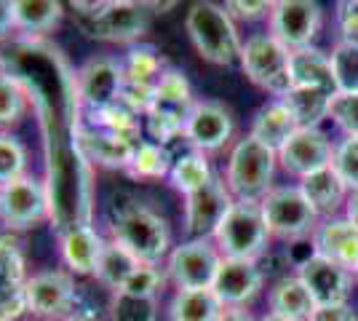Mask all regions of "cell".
<instances>
[{
    "mask_svg": "<svg viewBox=\"0 0 358 321\" xmlns=\"http://www.w3.org/2000/svg\"><path fill=\"white\" fill-rule=\"evenodd\" d=\"M185 30H187V38L198 51V57L209 64L227 67L236 62V57H241L238 30L224 6L193 3L185 16Z\"/></svg>",
    "mask_w": 358,
    "mask_h": 321,
    "instance_id": "1",
    "label": "cell"
},
{
    "mask_svg": "<svg viewBox=\"0 0 358 321\" xmlns=\"http://www.w3.org/2000/svg\"><path fill=\"white\" fill-rule=\"evenodd\" d=\"M110 230H113V238L120 246H126L139 262L158 265L171 252V228L166 217L142 204L120 206Z\"/></svg>",
    "mask_w": 358,
    "mask_h": 321,
    "instance_id": "2",
    "label": "cell"
},
{
    "mask_svg": "<svg viewBox=\"0 0 358 321\" xmlns=\"http://www.w3.org/2000/svg\"><path fill=\"white\" fill-rule=\"evenodd\" d=\"M214 244L222 257L257 262L270 241V230L259 201H233V206L214 230Z\"/></svg>",
    "mask_w": 358,
    "mask_h": 321,
    "instance_id": "3",
    "label": "cell"
},
{
    "mask_svg": "<svg viewBox=\"0 0 358 321\" xmlns=\"http://www.w3.org/2000/svg\"><path fill=\"white\" fill-rule=\"evenodd\" d=\"M278 153L265 148L254 137H243L233 148L224 185L236 201H262L273 190V171Z\"/></svg>",
    "mask_w": 358,
    "mask_h": 321,
    "instance_id": "4",
    "label": "cell"
},
{
    "mask_svg": "<svg viewBox=\"0 0 358 321\" xmlns=\"http://www.w3.org/2000/svg\"><path fill=\"white\" fill-rule=\"evenodd\" d=\"M86 14V32L105 43L136 46V41L150 30V3L131 0H110V3H91Z\"/></svg>",
    "mask_w": 358,
    "mask_h": 321,
    "instance_id": "5",
    "label": "cell"
},
{
    "mask_svg": "<svg viewBox=\"0 0 358 321\" xmlns=\"http://www.w3.org/2000/svg\"><path fill=\"white\" fill-rule=\"evenodd\" d=\"M51 217V193L41 177L24 174L14 183L0 185V225L8 230L38 228Z\"/></svg>",
    "mask_w": 358,
    "mask_h": 321,
    "instance_id": "6",
    "label": "cell"
},
{
    "mask_svg": "<svg viewBox=\"0 0 358 321\" xmlns=\"http://www.w3.org/2000/svg\"><path fill=\"white\" fill-rule=\"evenodd\" d=\"M241 67L254 86L284 97L292 89L289 80V51L273 35H252L241 46Z\"/></svg>",
    "mask_w": 358,
    "mask_h": 321,
    "instance_id": "7",
    "label": "cell"
},
{
    "mask_svg": "<svg viewBox=\"0 0 358 321\" xmlns=\"http://www.w3.org/2000/svg\"><path fill=\"white\" fill-rule=\"evenodd\" d=\"M220 262L222 255L211 238H190L169 252L164 273L177 290H211Z\"/></svg>",
    "mask_w": 358,
    "mask_h": 321,
    "instance_id": "8",
    "label": "cell"
},
{
    "mask_svg": "<svg viewBox=\"0 0 358 321\" xmlns=\"http://www.w3.org/2000/svg\"><path fill=\"white\" fill-rule=\"evenodd\" d=\"M78 303V287L67 271H38L27 278L24 306L38 321H67Z\"/></svg>",
    "mask_w": 358,
    "mask_h": 321,
    "instance_id": "9",
    "label": "cell"
},
{
    "mask_svg": "<svg viewBox=\"0 0 358 321\" xmlns=\"http://www.w3.org/2000/svg\"><path fill=\"white\" fill-rule=\"evenodd\" d=\"M259 204H262L270 236L294 241L308 233H315L318 214L313 212V206L308 204L299 187H273Z\"/></svg>",
    "mask_w": 358,
    "mask_h": 321,
    "instance_id": "10",
    "label": "cell"
},
{
    "mask_svg": "<svg viewBox=\"0 0 358 321\" xmlns=\"http://www.w3.org/2000/svg\"><path fill=\"white\" fill-rule=\"evenodd\" d=\"M123 86H126L123 62L113 57H94L75 73V97L80 105L89 107V113L118 105Z\"/></svg>",
    "mask_w": 358,
    "mask_h": 321,
    "instance_id": "11",
    "label": "cell"
},
{
    "mask_svg": "<svg viewBox=\"0 0 358 321\" xmlns=\"http://www.w3.org/2000/svg\"><path fill=\"white\" fill-rule=\"evenodd\" d=\"M321 27V6L310 0H281L270 8V35L286 48H308Z\"/></svg>",
    "mask_w": 358,
    "mask_h": 321,
    "instance_id": "12",
    "label": "cell"
},
{
    "mask_svg": "<svg viewBox=\"0 0 358 321\" xmlns=\"http://www.w3.org/2000/svg\"><path fill=\"white\" fill-rule=\"evenodd\" d=\"M233 196L224 180L214 177L206 187L185 196V230L190 238H211L222 217L233 206Z\"/></svg>",
    "mask_w": 358,
    "mask_h": 321,
    "instance_id": "13",
    "label": "cell"
},
{
    "mask_svg": "<svg viewBox=\"0 0 358 321\" xmlns=\"http://www.w3.org/2000/svg\"><path fill=\"white\" fill-rule=\"evenodd\" d=\"M182 137L198 153L220 150L227 139L233 137V115L230 110L214 99H198L185 121Z\"/></svg>",
    "mask_w": 358,
    "mask_h": 321,
    "instance_id": "14",
    "label": "cell"
},
{
    "mask_svg": "<svg viewBox=\"0 0 358 321\" xmlns=\"http://www.w3.org/2000/svg\"><path fill=\"white\" fill-rule=\"evenodd\" d=\"M299 281L305 284V290L310 292L315 308L345 306L348 294L353 290V273L343 265L315 255V252L299 265Z\"/></svg>",
    "mask_w": 358,
    "mask_h": 321,
    "instance_id": "15",
    "label": "cell"
},
{
    "mask_svg": "<svg viewBox=\"0 0 358 321\" xmlns=\"http://www.w3.org/2000/svg\"><path fill=\"white\" fill-rule=\"evenodd\" d=\"M27 262L14 238L0 236V321H16L27 313Z\"/></svg>",
    "mask_w": 358,
    "mask_h": 321,
    "instance_id": "16",
    "label": "cell"
},
{
    "mask_svg": "<svg viewBox=\"0 0 358 321\" xmlns=\"http://www.w3.org/2000/svg\"><path fill=\"white\" fill-rule=\"evenodd\" d=\"M334 148L321 129H297L292 139L278 150V161L289 174H297L299 180L313 174L318 169L331 166Z\"/></svg>",
    "mask_w": 358,
    "mask_h": 321,
    "instance_id": "17",
    "label": "cell"
},
{
    "mask_svg": "<svg viewBox=\"0 0 358 321\" xmlns=\"http://www.w3.org/2000/svg\"><path fill=\"white\" fill-rule=\"evenodd\" d=\"M259 290H262V271L257 268V262L222 257L211 292L224 308H243L259 294Z\"/></svg>",
    "mask_w": 358,
    "mask_h": 321,
    "instance_id": "18",
    "label": "cell"
},
{
    "mask_svg": "<svg viewBox=\"0 0 358 321\" xmlns=\"http://www.w3.org/2000/svg\"><path fill=\"white\" fill-rule=\"evenodd\" d=\"M75 150L83 161H91L105 169H129L134 158L136 145L129 139H120L110 131L94 129V126H78L75 129Z\"/></svg>",
    "mask_w": 358,
    "mask_h": 321,
    "instance_id": "19",
    "label": "cell"
},
{
    "mask_svg": "<svg viewBox=\"0 0 358 321\" xmlns=\"http://www.w3.org/2000/svg\"><path fill=\"white\" fill-rule=\"evenodd\" d=\"M102 246H105V238L96 233L91 222H80V225H73L59 233L62 262H64L67 273L73 276H94Z\"/></svg>",
    "mask_w": 358,
    "mask_h": 321,
    "instance_id": "20",
    "label": "cell"
},
{
    "mask_svg": "<svg viewBox=\"0 0 358 321\" xmlns=\"http://www.w3.org/2000/svg\"><path fill=\"white\" fill-rule=\"evenodd\" d=\"M193 89L190 80L185 78V73H179L174 67H166L155 89H152V105H150L148 115H161L166 121H174L182 126L185 131V121L193 110Z\"/></svg>",
    "mask_w": 358,
    "mask_h": 321,
    "instance_id": "21",
    "label": "cell"
},
{
    "mask_svg": "<svg viewBox=\"0 0 358 321\" xmlns=\"http://www.w3.org/2000/svg\"><path fill=\"white\" fill-rule=\"evenodd\" d=\"M315 255L327 257L356 273L358 268V230L348 220H329L313 233Z\"/></svg>",
    "mask_w": 358,
    "mask_h": 321,
    "instance_id": "22",
    "label": "cell"
},
{
    "mask_svg": "<svg viewBox=\"0 0 358 321\" xmlns=\"http://www.w3.org/2000/svg\"><path fill=\"white\" fill-rule=\"evenodd\" d=\"M289 80L294 89H313V92H321L327 97L337 94L331 59L310 46L289 51Z\"/></svg>",
    "mask_w": 358,
    "mask_h": 321,
    "instance_id": "23",
    "label": "cell"
},
{
    "mask_svg": "<svg viewBox=\"0 0 358 321\" xmlns=\"http://www.w3.org/2000/svg\"><path fill=\"white\" fill-rule=\"evenodd\" d=\"M297 129H299L297 121L292 118V113L286 110V105L281 99H275V102H268L265 107L257 110L249 137H254L257 142H262L265 148L278 153Z\"/></svg>",
    "mask_w": 358,
    "mask_h": 321,
    "instance_id": "24",
    "label": "cell"
},
{
    "mask_svg": "<svg viewBox=\"0 0 358 321\" xmlns=\"http://www.w3.org/2000/svg\"><path fill=\"white\" fill-rule=\"evenodd\" d=\"M64 19L59 0H14V30L27 38L54 32Z\"/></svg>",
    "mask_w": 358,
    "mask_h": 321,
    "instance_id": "25",
    "label": "cell"
},
{
    "mask_svg": "<svg viewBox=\"0 0 358 321\" xmlns=\"http://www.w3.org/2000/svg\"><path fill=\"white\" fill-rule=\"evenodd\" d=\"M299 190L308 199V204L313 206L315 214H334L340 209V204L345 201V190L348 187L337 177V171L327 166L313 171V174H308V177H302Z\"/></svg>",
    "mask_w": 358,
    "mask_h": 321,
    "instance_id": "26",
    "label": "cell"
},
{
    "mask_svg": "<svg viewBox=\"0 0 358 321\" xmlns=\"http://www.w3.org/2000/svg\"><path fill=\"white\" fill-rule=\"evenodd\" d=\"M270 313L281 316V319L292 321H305L310 319V313L315 311V303L310 297V292L305 290V284L297 278H281L268 294Z\"/></svg>",
    "mask_w": 358,
    "mask_h": 321,
    "instance_id": "27",
    "label": "cell"
},
{
    "mask_svg": "<svg viewBox=\"0 0 358 321\" xmlns=\"http://www.w3.org/2000/svg\"><path fill=\"white\" fill-rule=\"evenodd\" d=\"M139 265L142 262L136 260L126 246H120L115 238H107L105 246H102V255H99V262H96L94 278L110 292H118Z\"/></svg>",
    "mask_w": 358,
    "mask_h": 321,
    "instance_id": "28",
    "label": "cell"
},
{
    "mask_svg": "<svg viewBox=\"0 0 358 321\" xmlns=\"http://www.w3.org/2000/svg\"><path fill=\"white\" fill-rule=\"evenodd\" d=\"M222 311L211 290H177L169 303V321H217Z\"/></svg>",
    "mask_w": 358,
    "mask_h": 321,
    "instance_id": "29",
    "label": "cell"
},
{
    "mask_svg": "<svg viewBox=\"0 0 358 321\" xmlns=\"http://www.w3.org/2000/svg\"><path fill=\"white\" fill-rule=\"evenodd\" d=\"M278 99L292 113L299 129H318V121L329 115V102H331V97L327 94L313 92V89H294V86Z\"/></svg>",
    "mask_w": 358,
    "mask_h": 321,
    "instance_id": "30",
    "label": "cell"
},
{
    "mask_svg": "<svg viewBox=\"0 0 358 321\" xmlns=\"http://www.w3.org/2000/svg\"><path fill=\"white\" fill-rule=\"evenodd\" d=\"M171 166H174V158L169 155L164 145L158 142H150V139H142L136 145L134 158L129 164V177L134 180H142V183H152V180H164L171 174Z\"/></svg>",
    "mask_w": 358,
    "mask_h": 321,
    "instance_id": "31",
    "label": "cell"
},
{
    "mask_svg": "<svg viewBox=\"0 0 358 321\" xmlns=\"http://www.w3.org/2000/svg\"><path fill=\"white\" fill-rule=\"evenodd\" d=\"M169 180H171V185L177 187L182 196H190L195 190L206 187L214 180V174H211L206 155L198 153V150H190V153L174 158V166H171Z\"/></svg>",
    "mask_w": 358,
    "mask_h": 321,
    "instance_id": "32",
    "label": "cell"
},
{
    "mask_svg": "<svg viewBox=\"0 0 358 321\" xmlns=\"http://www.w3.org/2000/svg\"><path fill=\"white\" fill-rule=\"evenodd\" d=\"M30 92L27 86L11 73H0V131H8L22 121L27 110Z\"/></svg>",
    "mask_w": 358,
    "mask_h": 321,
    "instance_id": "33",
    "label": "cell"
},
{
    "mask_svg": "<svg viewBox=\"0 0 358 321\" xmlns=\"http://www.w3.org/2000/svg\"><path fill=\"white\" fill-rule=\"evenodd\" d=\"M123 70H126V80L142 83V86H155L161 73H164V59L155 54L152 46L136 43V46H131L126 51Z\"/></svg>",
    "mask_w": 358,
    "mask_h": 321,
    "instance_id": "34",
    "label": "cell"
},
{
    "mask_svg": "<svg viewBox=\"0 0 358 321\" xmlns=\"http://www.w3.org/2000/svg\"><path fill=\"white\" fill-rule=\"evenodd\" d=\"M107 313H110V321H155L158 319V300L126 294L120 290L110 292Z\"/></svg>",
    "mask_w": 358,
    "mask_h": 321,
    "instance_id": "35",
    "label": "cell"
},
{
    "mask_svg": "<svg viewBox=\"0 0 358 321\" xmlns=\"http://www.w3.org/2000/svg\"><path fill=\"white\" fill-rule=\"evenodd\" d=\"M331 73L337 94H358V46L340 41L331 51Z\"/></svg>",
    "mask_w": 358,
    "mask_h": 321,
    "instance_id": "36",
    "label": "cell"
},
{
    "mask_svg": "<svg viewBox=\"0 0 358 321\" xmlns=\"http://www.w3.org/2000/svg\"><path fill=\"white\" fill-rule=\"evenodd\" d=\"M27 174V148L22 139L0 131V185H8Z\"/></svg>",
    "mask_w": 358,
    "mask_h": 321,
    "instance_id": "37",
    "label": "cell"
},
{
    "mask_svg": "<svg viewBox=\"0 0 358 321\" xmlns=\"http://www.w3.org/2000/svg\"><path fill=\"white\" fill-rule=\"evenodd\" d=\"M166 284V273L158 268V265H148L142 262L134 273L129 276V281L120 287V292L126 294H136V297H152L158 300V292L164 290Z\"/></svg>",
    "mask_w": 358,
    "mask_h": 321,
    "instance_id": "38",
    "label": "cell"
},
{
    "mask_svg": "<svg viewBox=\"0 0 358 321\" xmlns=\"http://www.w3.org/2000/svg\"><path fill=\"white\" fill-rule=\"evenodd\" d=\"M331 169L337 171V177L343 180L345 187L358 190V137H345L334 148Z\"/></svg>",
    "mask_w": 358,
    "mask_h": 321,
    "instance_id": "39",
    "label": "cell"
},
{
    "mask_svg": "<svg viewBox=\"0 0 358 321\" xmlns=\"http://www.w3.org/2000/svg\"><path fill=\"white\" fill-rule=\"evenodd\" d=\"M329 115L348 131V137H358V94H334L329 102Z\"/></svg>",
    "mask_w": 358,
    "mask_h": 321,
    "instance_id": "40",
    "label": "cell"
},
{
    "mask_svg": "<svg viewBox=\"0 0 358 321\" xmlns=\"http://www.w3.org/2000/svg\"><path fill=\"white\" fill-rule=\"evenodd\" d=\"M337 24H340L345 43H356L358 46V0L337 3Z\"/></svg>",
    "mask_w": 358,
    "mask_h": 321,
    "instance_id": "41",
    "label": "cell"
},
{
    "mask_svg": "<svg viewBox=\"0 0 358 321\" xmlns=\"http://www.w3.org/2000/svg\"><path fill=\"white\" fill-rule=\"evenodd\" d=\"M224 8L230 11V16H241V19H257L262 14H270L273 3L268 0H257V3H246V0H227Z\"/></svg>",
    "mask_w": 358,
    "mask_h": 321,
    "instance_id": "42",
    "label": "cell"
},
{
    "mask_svg": "<svg viewBox=\"0 0 358 321\" xmlns=\"http://www.w3.org/2000/svg\"><path fill=\"white\" fill-rule=\"evenodd\" d=\"M308 321H358L356 313L345 306H318Z\"/></svg>",
    "mask_w": 358,
    "mask_h": 321,
    "instance_id": "43",
    "label": "cell"
},
{
    "mask_svg": "<svg viewBox=\"0 0 358 321\" xmlns=\"http://www.w3.org/2000/svg\"><path fill=\"white\" fill-rule=\"evenodd\" d=\"M14 30V0H0V38Z\"/></svg>",
    "mask_w": 358,
    "mask_h": 321,
    "instance_id": "44",
    "label": "cell"
},
{
    "mask_svg": "<svg viewBox=\"0 0 358 321\" xmlns=\"http://www.w3.org/2000/svg\"><path fill=\"white\" fill-rule=\"evenodd\" d=\"M217 321H257L246 308H224Z\"/></svg>",
    "mask_w": 358,
    "mask_h": 321,
    "instance_id": "45",
    "label": "cell"
},
{
    "mask_svg": "<svg viewBox=\"0 0 358 321\" xmlns=\"http://www.w3.org/2000/svg\"><path fill=\"white\" fill-rule=\"evenodd\" d=\"M345 212H348L345 220L358 230V190H353V193L348 196V201H345Z\"/></svg>",
    "mask_w": 358,
    "mask_h": 321,
    "instance_id": "46",
    "label": "cell"
},
{
    "mask_svg": "<svg viewBox=\"0 0 358 321\" xmlns=\"http://www.w3.org/2000/svg\"><path fill=\"white\" fill-rule=\"evenodd\" d=\"M259 321H292V319H281V316H273V313H268L265 319H259Z\"/></svg>",
    "mask_w": 358,
    "mask_h": 321,
    "instance_id": "47",
    "label": "cell"
},
{
    "mask_svg": "<svg viewBox=\"0 0 358 321\" xmlns=\"http://www.w3.org/2000/svg\"><path fill=\"white\" fill-rule=\"evenodd\" d=\"M67 321H91V319H86V316H70Z\"/></svg>",
    "mask_w": 358,
    "mask_h": 321,
    "instance_id": "48",
    "label": "cell"
},
{
    "mask_svg": "<svg viewBox=\"0 0 358 321\" xmlns=\"http://www.w3.org/2000/svg\"><path fill=\"white\" fill-rule=\"evenodd\" d=\"M356 278H358V268H356Z\"/></svg>",
    "mask_w": 358,
    "mask_h": 321,
    "instance_id": "49",
    "label": "cell"
}]
</instances>
